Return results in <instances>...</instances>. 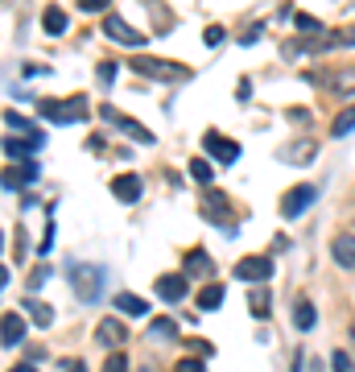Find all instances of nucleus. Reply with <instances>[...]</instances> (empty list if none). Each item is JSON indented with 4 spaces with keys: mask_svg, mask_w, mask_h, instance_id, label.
<instances>
[{
    "mask_svg": "<svg viewBox=\"0 0 355 372\" xmlns=\"http://www.w3.org/2000/svg\"><path fill=\"white\" fill-rule=\"evenodd\" d=\"M71 290L79 294V302H99V294H103V269L99 265H74Z\"/></svg>",
    "mask_w": 355,
    "mask_h": 372,
    "instance_id": "f03ea898",
    "label": "nucleus"
},
{
    "mask_svg": "<svg viewBox=\"0 0 355 372\" xmlns=\"http://www.w3.org/2000/svg\"><path fill=\"white\" fill-rule=\"evenodd\" d=\"M190 178L207 186V182H211V178H215V166H211V162H207V157H194V162H190Z\"/></svg>",
    "mask_w": 355,
    "mask_h": 372,
    "instance_id": "393cba45",
    "label": "nucleus"
},
{
    "mask_svg": "<svg viewBox=\"0 0 355 372\" xmlns=\"http://www.w3.org/2000/svg\"><path fill=\"white\" fill-rule=\"evenodd\" d=\"M99 116H103V120H108V124H116L120 133H128V137H137L141 145H153V133H149L145 124H137V120H133V116H124V112H116V108H108V103L99 108Z\"/></svg>",
    "mask_w": 355,
    "mask_h": 372,
    "instance_id": "39448f33",
    "label": "nucleus"
},
{
    "mask_svg": "<svg viewBox=\"0 0 355 372\" xmlns=\"http://www.w3.org/2000/svg\"><path fill=\"white\" fill-rule=\"evenodd\" d=\"M219 302H223V286H219V281H211V286L198 294V306H203V310H219Z\"/></svg>",
    "mask_w": 355,
    "mask_h": 372,
    "instance_id": "5701e85b",
    "label": "nucleus"
},
{
    "mask_svg": "<svg viewBox=\"0 0 355 372\" xmlns=\"http://www.w3.org/2000/svg\"><path fill=\"white\" fill-rule=\"evenodd\" d=\"M314 322H318V310H314V302L298 298V306H293V327H298V331H310Z\"/></svg>",
    "mask_w": 355,
    "mask_h": 372,
    "instance_id": "f3484780",
    "label": "nucleus"
},
{
    "mask_svg": "<svg viewBox=\"0 0 355 372\" xmlns=\"http://www.w3.org/2000/svg\"><path fill=\"white\" fill-rule=\"evenodd\" d=\"M38 112L54 124H79V120H87V99L74 96L71 103H62V99H38Z\"/></svg>",
    "mask_w": 355,
    "mask_h": 372,
    "instance_id": "f257e3e1",
    "label": "nucleus"
},
{
    "mask_svg": "<svg viewBox=\"0 0 355 372\" xmlns=\"http://www.w3.org/2000/svg\"><path fill=\"white\" fill-rule=\"evenodd\" d=\"M42 25H46V33H62V29H67V13H62V9H46Z\"/></svg>",
    "mask_w": 355,
    "mask_h": 372,
    "instance_id": "cd10ccee",
    "label": "nucleus"
},
{
    "mask_svg": "<svg viewBox=\"0 0 355 372\" xmlns=\"http://www.w3.org/2000/svg\"><path fill=\"white\" fill-rule=\"evenodd\" d=\"M116 306H120V315H137V319L149 315V302L141 294H116Z\"/></svg>",
    "mask_w": 355,
    "mask_h": 372,
    "instance_id": "a211bd4d",
    "label": "nucleus"
},
{
    "mask_svg": "<svg viewBox=\"0 0 355 372\" xmlns=\"http://www.w3.org/2000/svg\"><path fill=\"white\" fill-rule=\"evenodd\" d=\"M21 339H25V319L21 315H4V319H0V344L17 347Z\"/></svg>",
    "mask_w": 355,
    "mask_h": 372,
    "instance_id": "dca6fc26",
    "label": "nucleus"
},
{
    "mask_svg": "<svg viewBox=\"0 0 355 372\" xmlns=\"http://www.w3.org/2000/svg\"><path fill=\"white\" fill-rule=\"evenodd\" d=\"M133 71H141L145 79H157V83H166V79H186V67L162 62V58H149V54H137V58H133Z\"/></svg>",
    "mask_w": 355,
    "mask_h": 372,
    "instance_id": "7ed1b4c3",
    "label": "nucleus"
},
{
    "mask_svg": "<svg viewBox=\"0 0 355 372\" xmlns=\"http://www.w3.org/2000/svg\"><path fill=\"white\" fill-rule=\"evenodd\" d=\"M261 29H264V25H252V29H248V33H244V38H240V42H244V46H252V42H257V38H261Z\"/></svg>",
    "mask_w": 355,
    "mask_h": 372,
    "instance_id": "c9c22d12",
    "label": "nucleus"
},
{
    "mask_svg": "<svg viewBox=\"0 0 355 372\" xmlns=\"http://www.w3.org/2000/svg\"><path fill=\"white\" fill-rule=\"evenodd\" d=\"M95 339L120 351V347H124V339H128V331H124V322H120V319H103L99 327H95Z\"/></svg>",
    "mask_w": 355,
    "mask_h": 372,
    "instance_id": "f8f14e48",
    "label": "nucleus"
},
{
    "mask_svg": "<svg viewBox=\"0 0 355 372\" xmlns=\"http://www.w3.org/2000/svg\"><path fill=\"white\" fill-rule=\"evenodd\" d=\"M314 153H318V145H314V141H298V145H285L281 149L285 162H310Z\"/></svg>",
    "mask_w": 355,
    "mask_h": 372,
    "instance_id": "aec40b11",
    "label": "nucleus"
},
{
    "mask_svg": "<svg viewBox=\"0 0 355 372\" xmlns=\"http://www.w3.org/2000/svg\"><path fill=\"white\" fill-rule=\"evenodd\" d=\"M331 368L334 372H355V364H351V356H347V351H334V356H331Z\"/></svg>",
    "mask_w": 355,
    "mask_h": 372,
    "instance_id": "c756f323",
    "label": "nucleus"
},
{
    "mask_svg": "<svg viewBox=\"0 0 355 372\" xmlns=\"http://www.w3.org/2000/svg\"><path fill=\"white\" fill-rule=\"evenodd\" d=\"M203 145L211 149L219 162H227V166L240 162V145H236V141H227V137H219V133H207V137H203Z\"/></svg>",
    "mask_w": 355,
    "mask_h": 372,
    "instance_id": "ddd939ff",
    "label": "nucleus"
},
{
    "mask_svg": "<svg viewBox=\"0 0 355 372\" xmlns=\"http://www.w3.org/2000/svg\"><path fill=\"white\" fill-rule=\"evenodd\" d=\"M186 273H190V277H211V257H207L203 248L186 252Z\"/></svg>",
    "mask_w": 355,
    "mask_h": 372,
    "instance_id": "6ab92c4d",
    "label": "nucleus"
},
{
    "mask_svg": "<svg viewBox=\"0 0 355 372\" xmlns=\"http://www.w3.org/2000/svg\"><path fill=\"white\" fill-rule=\"evenodd\" d=\"M79 9H83V13H99V9H103V0H79Z\"/></svg>",
    "mask_w": 355,
    "mask_h": 372,
    "instance_id": "e433bc0d",
    "label": "nucleus"
},
{
    "mask_svg": "<svg viewBox=\"0 0 355 372\" xmlns=\"http://www.w3.org/2000/svg\"><path fill=\"white\" fill-rule=\"evenodd\" d=\"M42 178V166L38 162H25V166H13V170H0V186L4 191H25Z\"/></svg>",
    "mask_w": 355,
    "mask_h": 372,
    "instance_id": "423d86ee",
    "label": "nucleus"
},
{
    "mask_svg": "<svg viewBox=\"0 0 355 372\" xmlns=\"http://www.w3.org/2000/svg\"><path fill=\"white\" fill-rule=\"evenodd\" d=\"M174 372H207V368H203V360H178Z\"/></svg>",
    "mask_w": 355,
    "mask_h": 372,
    "instance_id": "72a5a7b5",
    "label": "nucleus"
},
{
    "mask_svg": "<svg viewBox=\"0 0 355 372\" xmlns=\"http://www.w3.org/2000/svg\"><path fill=\"white\" fill-rule=\"evenodd\" d=\"M103 33H108L112 42H120V46H133V50H141L145 42H149L141 29H133V25L124 21L120 13H108V17H103Z\"/></svg>",
    "mask_w": 355,
    "mask_h": 372,
    "instance_id": "20e7f679",
    "label": "nucleus"
},
{
    "mask_svg": "<svg viewBox=\"0 0 355 372\" xmlns=\"http://www.w3.org/2000/svg\"><path fill=\"white\" fill-rule=\"evenodd\" d=\"M4 286H9V269H4V265H0V290H4Z\"/></svg>",
    "mask_w": 355,
    "mask_h": 372,
    "instance_id": "4c0bfd02",
    "label": "nucleus"
},
{
    "mask_svg": "<svg viewBox=\"0 0 355 372\" xmlns=\"http://www.w3.org/2000/svg\"><path fill=\"white\" fill-rule=\"evenodd\" d=\"M347 42H355V29H351V38H347Z\"/></svg>",
    "mask_w": 355,
    "mask_h": 372,
    "instance_id": "79ce46f5",
    "label": "nucleus"
},
{
    "mask_svg": "<svg viewBox=\"0 0 355 372\" xmlns=\"http://www.w3.org/2000/svg\"><path fill=\"white\" fill-rule=\"evenodd\" d=\"M248 302H252V315H257V319H264V315L273 310V302H269V294H264V290H252V298H248Z\"/></svg>",
    "mask_w": 355,
    "mask_h": 372,
    "instance_id": "c85d7f7f",
    "label": "nucleus"
},
{
    "mask_svg": "<svg viewBox=\"0 0 355 372\" xmlns=\"http://www.w3.org/2000/svg\"><path fill=\"white\" fill-rule=\"evenodd\" d=\"M13 372H38V368H33V364H17Z\"/></svg>",
    "mask_w": 355,
    "mask_h": 372,
    "instance_id": "ea45409f",
    "label": "nucleus"
},
{
    "mask_svg": "<svg viewBox=\"0 0 355 372\" xmlns=\"http://www.w3.org/2000/svg\"><path fill=\"white\" fill-rule=\"evenodd\" d=\"M236 277L240 281H269L273 277V261L269 257H244L236 265Z\"/></svg>",
    "mask_w": 355,
    "mask_h": 372,
    "instance_id": "1a4fd4ad",
    "label": "nucleus"
},
{
    "mask_svg": "<svg viewBox=\"0 0 355 372\" xmlns=\"http://www.w3.org/2000/svg\"><path fill=\"white\" fill-rule=\"evenodd\" d=\"M116 62H99V83H103V87H112V83H116Z\"/></svg>",
    "mask_w": 355,
    "mask_h": 372,
    "instance_id": "2f4dec72",
    "label": "nucleus"
},
{
    "mask_svg": "<svg viewBox=\"0 0 355 372\" xmlns=\"http://www.w3.org/2000/svg\"><path fill=\"white\" fill-rule=\"evenodd\" d=\"M0 248H4V236H0Z\"/></svg>",
    "mask_w": 355,
    "mask_h": 372,
    "instance_id": "37998d69",
    "label": "nucleus"
},
{
    "mask_svg": "<svg viewBox=\"0 0 355 372\" xmlns=\"http://www.w3.org/2000/svg\"><path fill=\"white\" fill-rule=\"evenodd\" d=\"M67 372H87V368H83V364H79V360H74V364H67Z\"/></svg>",
    "mask_w": 355,
    "mask_h": 372,
    "instance_id": "58836bf2",
    "label": "nucleus"
},
{
    "mask_svg": "<svg viewBox=\"0 0 355 372\" xmlns=\"http://www.w3.org/2000/svg\"><path fill=\"white\" fill-rule=\"evenodd\" d=\"M351 335H355V315H351Z\"/></svg>",
    "mask_w": 355,
    "mask_h": 372,
    "instance_id": "a19ab883",
    "label": "nucleus"
},
{
    "mask_svg": "<svg viewBox=\"0 0 355 372\" xmlns=\"http://www.w3.org/2000/svg\"><path fill=\"white\" fill-rule=\"evenodd\" d=\"M219 42H223V29L211 25V29H207V46H219Z\"/></svg>",
    "mask_w": 355,
    "mask_h": 372,
    "instance_id": "f704fd0d",
    "label": "nucleus"
},
{
    "mask_svg": "<svg viewBox=\"0 0 355 372\" xmlns=\"http://www.w3.org/2000/svg\"><path fill=\"white\" fill-rule=\"evenodd\" d=\"M103 372H128V360H124V351H112V356H108V364H103Z\"/></svg>",
    "mask_w": 355,
    "mask_h": 372,
    "instance_id": "7c9ffc66",
    "label": "nucleus"
},
{
    "mask_svg": "<svg viewBox=\"0 0 355 372\" xmlns=\"http://www.w3.org/2000/svg\"><path fill=\"white\" fill-rule=\"evenodd\" d=\"M293 21H298V29H306V33H318V29H322V25L314 21V17H306V13H298Z\"/></svg>",
    "mask_w": 355,
    "mask_h": 372,
    "instance_id": "473e14b6",
    "label": "nucleus"
},
{
    "mask_svg": "<svg viewBox=\"0 0 355 372\" xmlns=\"http://www.w3.org/2000/svg\"><path fill=\"white\" fill-rule=\"evenodd\" d=\"M149 331H153L157 339H174V335H178V322L169 319V315H162V319H153V322H149Z\"/></svg>",
    "mask_w": 355,
    "mask_h": 372,
    "instance_id": "bb28decb",
    "label": "nucleus"
},
{
    "mask_svg": "<svg viewBox=\"0 0 355 372\" xmlns=\"http://www.w3.org/2000/svg\"><path fill=\"white\" fill-rule=\"evenodd\" d=\"M314 186H293V191H285V198H281V215L285 220H298L302 211H306L310 203H314Z\"/></svg>",
    "mask_w": 355,
    "mask_h": 372,
    "instance_id": "0eeeda50",
    "label": "nucleus"
},
{
    "mask_svg": "<svg viewBox=\"0 0 355 372\" xmlns=\"http://www.w3.org/2000/svg\"><path fill=\"white\" fill-rule=\"evenodd\" d=\"M141 178H137V174H116V178H112V195L120 198V203H137V198H141Z\"/></svg>",
    "mask_w": 355,
    "mask_h": 372,
    "instance_id": "9b49d317",
    "label": "nucleus"
},
{
    "mask_svg": "<svg viewBox=\"0 0 355 372\" xmlns=\"http://www.w3.org/2000/svg\"><path fill=\"white\" fill-rule=\"evenodd\" d=\"M157 298H166V302H182V298H186V277H182V273H166V277H157Z\"/></svg>",
    "mask_w": 355,
    "mask_h": 372,
    "instance_id": "2eb2a0df",
    "label": "nucleus"
},
{
    "mask_svg": "<svg viewBox=\"0 0 355 372\" xmlns=\"http://www.w3.org/2000/svg\"><path fill=\"white\" fill-rule=\"evenodd\" d=\"M42 145H46V133H38V137H9V141H4V157H13V162L25 166V157Z\"/></svg>",
    "mask_w": 355,
    "mask_h": 372,
    "instance_id": "9d476101",
    "label": "nucleus"
},
{
    "mask_svg": "<svg viewBox=\"0 0 355 372\" xmlns=\"http://www.w3.org/2000/svg\"><path fill=\"white\" fill-rule=\"evenodd\" d=\"M351 128H355V103H351V108H343V112H339V116H334L331 133H334V137H347V133H351Z\"/></svg>",
    "mask_w": 355,
    "mask_h": 372,
    "instance_id": "b1692460",
    "label": "nucleus"
},
{
    "mask_svg": "<svg viewBox=\"0 0 355 372\" xmlns=\"http://www.w3.org/2000/svg\"><path fill=\"white\" fill-rule=\"evenodd\" d=\"M203 215L211 223H223V227H232V198L219 195V191H211V195L203 198Z\"/></svg>",
    "mask_w": 355,
    "mask_h": 372,
    "instance_id": "6e6552de",
    "label": "nucleus"
},
{
    "mask_svg": "<svg viewBox=\"0 0 355 372\" xmlns=\"http://www.w3.org/2000/svg\"><path fill=\"white\" fill-rule=\"evenodd\" d=\"M331 257H334V265L355 269V236L351 232H343V236H334L331 240Z\"/></svg>",
    "mask_w": 355,
    "mask_h": 372,
    "instance_id": "4468645a",
    "label": "nucleus"
},
{
    "mask_svg": "<svg viewBox=\"0 0 355 372\" xmlns=\"http://www.w3.org/2000/svg\"><path fill=\"white\" fill-rule=\"evenodd\" d=\"M334 96H355V67H343V71L331 79Z\"/></svg>",
    "mask_w": 355,
    "mask_h": 372,
    "instance_id": "412c9836",
    "label": "nucleus"
},
{
    "mask_svg": "<svg viewBox=\"0 0 355 372\" xmlns=\"http://www.w3.org/2000/svg\"><path fill=\"white\" fill-rule=\"evenodd\" d=\"M4 124H9V128H21L25 137H38V133H42V128H38L33 120H25L21 112H4Z\"/></svg>",
    "mask_w": 355,
    "mask_h": 372,
    "instance_id": "a878e982",
    "label": "nucleus"
},
{
    "mask_svg": "<svg viewBox=\"0 0 355 372\" xmlns=\"http://www.w3.org/2000/svg\"><path fill=\"white\" fill-rule=\"evenodd\" d=\"M25 315H29V319L38 322V327H50V322H54V310H50L46 302H33V298L25 302Z\"/></svg>",
    "mask_w": 355,
    "mask_h": 372,
    "instance_id": "4be33fe9",
    "label": "nucleus"
}]
</instances>
